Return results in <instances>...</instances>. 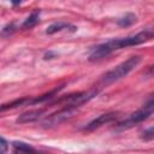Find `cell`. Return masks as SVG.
Segmentation results:
<instances>
[{"label": "cell", "mask_w": 154, "mask_h": 154, "mask_svg": "<svg viewBox=\"0 0 154 154\" xmlns=\"http://www.w3.org/2000/svg\"><path fill=\"white\" fill-rule=\"evenodd\" d=\"M152 38H154V28H147V29H144V30H142V31H140L135 35L108 40L103 43H100V45L95 46L91 49V52L89 54V60L90 61L100 60V59L107 57L108 54L113 53L114 51L126 48V47H131V46H137V45L144 43V42H147Z\"/></svg>", "instance_id": "obj_1"}, {"label": "cell", "mask_w": 154, "mask_h": 154, "mask_svg": "<svg viewBox=\"0 0 154 154\" xmlns=\"http://www.w3.org/2000/svg\"><path fill=\"white\" fill-rule=\"evenodd\" d=\"M141 61V57L138 55H134L130 57L129 59H126L125 61L120 63L119 65L114 66L113 69H111L109 71H107L102 78H101V83L102 84H111L123 77H125L129 72H131Z\"/></svg>", "instance_id": "obj_2"}, {"label": "cell", "mask_w": 154, "mask_h": 154, "mask_svg": "<svg viewBox=\"0 0 154 154\" xmlns=\"http://www.w3.org/2000/svg\"><path fill=\"white\" fill-rule=\"evenodd\" d=\"M152 113H154V94H152L147 99L146 103L140 109H137L136 112L131 113L128 118H125L124 120L119 122L116 126H117V129H120V130L132 128L134 125H136L138 123H142L143 120H146L147 118H149V116Z\"/></svg>", "instance_id": "obj_3"}, {"label": "cell", "mask_w": 154, "mask_h": 154, "mask_svg": "<svg viewBox=\"0 0 154 154\" xmlns=\"http://www.w3.org/2000/svg\"><path fill=\"white\" fill-rule=\"evenodd\" d=\"M76 109H77V107H73V106H64L61 109H59L55 113H52L48 118H46V120L43 122V125L47 128L58 125V124L63 123L64 120H66L67 118H70L76 112Z\"/></svg>", "instance_id": "obj_4"}, {"label": "cell", "mask_w": 154, "mask_h": 154, "mask_svg": "<svg viewBox=\"0 0 154 154\" xmlns=\"http://www.w3.org/2000/svg\"><path fill=\"white\" fill-rule=\"evenodd\" d=\"M117 117H118V113L117 112L103 113V114L97 116L96 118H94L91 122H89L83 128V130H85V131H93V130H95V129H97V128H100V126H102V125H105L107 123L113 122L114 119H117Z\"/></svg>", "instance_id": "obj_5"}, {"label": "cell", "mask_w": 154, "mask_h": 154, "mask_svg": "<svg viewBox=\"0 0 154 154\" xmlns=\"http://www.w3.org/2000/svg\"><path fill=\"white\" fill-rule=\"evenodd\" d=\"M43 113V109H31L28 112H24L17 118V123L19 124H25V123H32L37 120Z\"/></svg>", "instance_id": "obj_6"}, {"label": "cell", "mask_w": 154, "mask_h": 154, "mask_svg": "<svg viewBox=\"0 0 154 154\" xmlns=\"http://www.w3.org/2000/svg\"><path fill=\"white\" fill-rule=\"evenodd\" d=\"M63 30L76 31V30H77V26H75V25H72V24H70V23H65V22H57V23L51 24V25L46 29V34L52 35V34H54V32L63 31Z\"/></svg>", "instance_id": "obj_7"}, {"label": "cell", "mask_w": 154, "mask_h": 154, "mask_svg": "<svg viewBox=\"0 0 154 154\" xmlns=\"http://www.w3.org/2000/svg\"><path fill=\"white\" fill-rule=\"evenodd\" d=\"M12 147L14 149V153L16 154H41L38 150H36L32 146L28 144V143H24V142H18V141H14L12 143Z\"/></svg>", "instance_id": "obj_8"}, {"label": "cell", "mask_w": 154, "mask_h": 154, "mask_svg": "<svg viewBox=\"0 0 154 154\" xmlns=\"http://www.w3.org/2000/svg\"><path fill=\"white\" fill-rule=\"evenodd\" d=\"M40 13H41L40 10L32 11L31 14L23 22L22 28H23V29H31V28H34V26L38 23V20H40Z\"/></svg>", "instance_id": "obj_9"}, {"label": "cell", "mask_w": 154, "mask_h": 154, "mask_svg": "<svg viewBox=\"0 0 154 154\" xmlns=\"http://www.w3.org/2000/svg\"><path fill=\"white\" fill-rule=\"evenodd\" d=\"M136 22V16L134 13H126L125 16L120 17L117 20V24L120 26H130L131 24H134Z\"/></svg>", "instance_id": "obj_10"}, {"label": "cell", "mask_w": 154, "mask_h": 154, "mask_svg": "<svg viewBox=\"0 0 154 154\" xmlns=\"http://www.w3.org/2000/svg\"><path fill=\"white\" fill-rule=\"evenodd\" d=\"M141 138L144 141H150L154 140V125L150 128H147L146 130H143L141 132Z\"/></svg>", "instance_id": "obj_11"}, {"label": "cell", "mask_w": 154, "mask_h": 154, "mask_svg": "<svg viewBox=\"0 0 154 154\" xmlns=\"http://www.w3.org/2000/svg\"><path fill=\"white\" fill-rule=\"evenodd\" d=\"M14 30H16V26H14V24H13V23H11V24H7L6 26H4V28H2L1 34H2V36H8V35H11Z\"/></svg>", "instance_id": "obj_12"}, {"label": "cell", "mask_w": 154, "mask_h": 154, "mask_svg": "<svg viewBox=\"0 0 154 154\" xmlns=\"http://www.w3.org/2000/svg\"><path fill=\"white\" fill-rule=\"evenodd\" d=\"M0 146H1V154H5V152L7 149V142L4 137H1V144Z\"/></svg>", "instance_id": "obj_13"}, {"label": "cell", "mask_w": 154, "mask_h": 154, "mask_svg": "<svg viewBox=\"0 0 154 154\" xmlns=\"http://www.w3.org/2000/svg\"><path fill=\"white\" fill-rule=\"evenodd\" d=\"M147 75H148V76L154 75V65H153V66H150V67H148V70H147Z\"/></svg>", "instance_id": "obj_14"}]
</instances>
